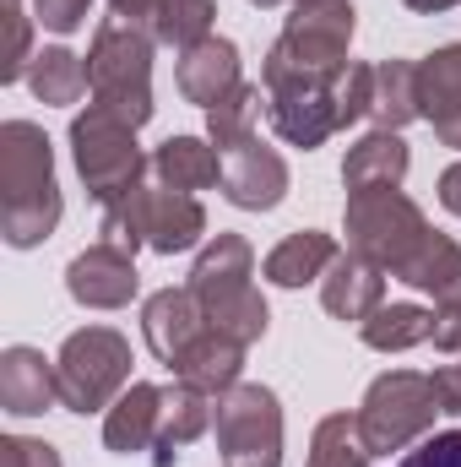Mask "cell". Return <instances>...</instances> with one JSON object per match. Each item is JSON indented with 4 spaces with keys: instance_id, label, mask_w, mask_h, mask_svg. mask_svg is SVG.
<instances>
[{
    "instance_id": "39",
    "label": "cell",
    "mask_w": 461,
    "mask_h": 467,
    "mask_svg": "<svg viewBox=\"0 0 461 467\" xmlns=\"http://www.w3.org/2000/svg\"><path fill=\"white\" fill-rule=\"evenodd\" d=\"M402 5H407V11H429V16H435V11H451V5H461V0H402Z\"/></svg>"
},
{
    "instance_id": "3",
    "label": "cell",
    "mask_w": 461,
    "mask_h": 467,
    "mask_svg": "<svg viewBox=\"0 0 461 467\" xmlns=\"http://www.w3.org/2000/svg\"><path fill=\"white\" fill-rule=\"evenodd\" d=\"M429 218L413 196H402V185H369V191H347V250H358L364 261H374L385 277H407L413 261L429 250Z\"/></svg>"
},
{
    "instance_id": "37",
    "label": "cell",
    "mask_w": 461,
    "mask_h": 467,
    "mask_svg": "<svg viewBox=\"0 0 461 467\" xmlns=\"http://www.w3.org/2000/svg\"><path fill=\"white\" fill-rule=\"evenodd\" d=\"M440 353H461V305H435V337Z\"/></svg>"
},
{
    "instance_id": "33",
    "label": "cell",
    "mask_w": 461,
    "mask_h": 467,
    "mask_svg": "<svg viewBox=\"0 0 461 467\" xmlns=\"http://www.w3.org/2000/svg\"><path fill=\"white\" fill-rule=\"evenodd\" d=\"M0 467H60V451L33 435H5L0 441Z\"/></svg>"
},
{
    "instance_id": "14",
    "label": "cell",
    "mask_w": 461,
    "mask_h": 467,
    "mask_svg": "<svg viewBox=\"0 0 461 467\" xmlns=\"http://www.w3.org/2000/svg\"><path fill=\"white\" fill-rule=\"evenodd\" d=\"M119 22L152 33V44H169V49H190L201 38H212V16L218 5L212 0H109Z\"/></svg>"
},
{
    "instance_id": "23",
    "label": "cell",
    "mask_w": 461,
    "mask_h": 467,
    "mask_svg": "<svg viewBox=\"0 0 461 467\" xmlns=\"http://www.w3.org/2000/svg\"><path fill=\"white\" fill-rule=\"evenodd\" d=\"M413 169V152L396 130H369L364 141H353L343 158V185L347 191H369V185H402Z\"/></svg>"
},
{
    "instance_id": "12",
    "label": "cell",
    "mask_w": 461,
    "mask_h": 467,
    "mask_svg": "<svg viewBox=\"0 0 461 467\" xmlns=\"http://www.w3.org/2000/svg\"><path fill=\"white\" fill-rule=\"evenodd\" d=\"M66 288H71V299L87 305V310H119V305H130L136 288H141L136 255H125V250H115V244L98 239V244H87L82 255H71Z\"/></svg>"
},
{
    "instance_id": "13",
    "label": "cell",
    "mask_w": 461,
    "mask_h": 467,
    "mask_svg": "<svg viewBox=\"0 0 461 467\" xmlns=\"http://www.w3.org/2000/svg\"><path fill=\"white\" fill-rule=\"evenodd\" d=\"M223 196L244 213H271L288 196V163L282 152L261 147L255 136L223 152Z\"/></svg>"
},
{
    "instance_id": "34",
    "label": "cell",
    "mask_w": 461,
    "mask_h": 467,
    "mask_svg": "<svg viewBox=\"0 0 461 467\" xmlns=\"http://www.w3.org/2000/svg\"><path fill=\"white\" fill-rule=\"evenodd\" d=\"M396 467H461V430H446V435L424 441L418 451H407Z\"/></svg>"
},
{
    "instance_id": "35",
    "label": "cell",
    "mask_w": 461,
    "mask_h": 467,
    "mask_svg": "<svg viewBox=\"0 0 461 467\" xmlns=\"http://www.w3.org/2000/svg\"><path fill=\"white\" fill-rule=\"evenodd\" d=\"M87 5L93 0H33V16L49 27V33H77L87 22Z\"/></svg>"
},
{
    "instance_id": "7",
    "label": "cell",
    "mask_w": 461,
    "mask_h": 467,
    "mask_svg": "<svg viewBox=\"0 0 461 467\" xmlns=\"http://www.w3.org/2000/svg\"><path fill=\"white\" fill-rule=\"evenodd\" d=\"M71 158H77V174H82V185L98 207L119 202L152 169V158H141V147H136V125H125L119 115L98 109V104H87L71 119Z\"/></svg>"
},
{
    "instance_id": "40",
    "label": "cell",
    "mask_w": 461,
    "mask_h": 467,
    "mask_svg": "<svg viewBox=\"0 0 461 467\" xmlns=\"http://www.w3.org/2000/svg\"><path fill=\"white\" fill-rule=\"evenodd\" d=\"M250 5H282V0H250Z\"/></svg>"
},
{
    "instance_id": "16",
    "label": "cell",
    "mask_w": 461,
    "mask_h": 467,
    "mask_svg": "<svg viewBox=\"0 0 461 467\" xmlns=\"http://www.w3.org/2000/svg\"><path fill=\"white\" fill-rule=\"evenodd\" d=\"M418 109L435 136L461 152V44H440L429 60H418Z\"/></svg>"
},
{
    "instance_id": "18",
    "label": "cell",
    "mask_w": 461,
    "mask_h": 467,
    "mask_svg": "<svg viewBox=\"0 0 461 467\" xmlns=\"http://www.w3.org/2000/svg\"><path fill=\"white\" fill-rule=\"evenodd\" d=\"M321 305L337 316V321H369L380 305H385V272L374 261H364L358 250H343L332 261V272L321 277Z\"/></svg>"
},
{
    "instance_id": "36",
    "label": "cell",
    "mask_w": 461,
    "mask_h": 467,
    "mask_svg": "<svg viewBox=\"0 0 461 467\" xmlns=\"http://www.w3.org/2000/svg\"><path fill=\"white\" fill-rule=\"evenodd\" d=\"M435 397H440V413L461 419V353H456V364L435 369Z\"/></svg>"
},
{
    "instance_id": "10",
    "label": "cell",
    "mask_w": 461,
    "mask_h": 467,
    "mask_svg": "<svg viewBox=\"0 0 461 467\" xmlns=\"http://www.w3.org/2000/svg\"><path fill=\"white\" fill-rule=\"evenodd\" d=\"M218 451L223 467H282V408L277 391L239 380L218 397Z\"/></svg>"
},
{
    "instance_id": "24",
    "label": "cell",
    "mask_w": 461,
    "mask_h": 467,
    "mask_svg": "<svg viewBox=\"0 0 461 467\" xmlns=\"http://www.w3.org/2000/svg\"><path fill=\"white\" fill-rule=\"evenodd\" d=\"M343 250H337V239L321 229H299L288 234L271 255H266V283H277V288H304V283H315V277H326L332 272V261H337Z\"/></svg>"
},
{
    "instance_id": "29",
    "label": "cell",
    "mask_w": 461,
    "mask_h": 467,
    "mask_svg": "<svg viewBox=\"0 0 461 467\" xmlns=\"http://www.w3.org/2000/svg\"><path fill=\"white\" fill-rule=\"evenodd\" d=\"M27 88H33L38 104L66 109V104L82 99V88H87V66H82L71 49H60V44H55V49H38L33 66H27Z\"/></svg>"
},
{
    "instance_id": "4",
    "label": "cell",
    "mask_w": 461,
    "mask_h": 467,
    "mask_svg": "<svg viewBox=\"0 0 461 467\" xmlns=\"http://www.w3.org/2000/svg\"><path fill=\"white\" fill-rule=\"evenodd\" d=\"M104 244H115L125 255H136L141 244L158 250V255H174V250H190L201 234H207V213L190 191H169L158 180H141L130 185L119 202L104 207Z\"/></svg>"
},
{
    "instance_id": "5",
    "label": "cell",
    "mask_w": 461,
    "mask_h": 467,
    "mask_svg": "<svg viewBox=\"0 0 461 467\" xmlns=\"http://www.w3.org/2000/svg\"><path fill=\"white\" fill-rule=\"evenodd\" d=\"M353 5L347 0H315V5H293L288 27L277 33L266 66H261V88H282V82H315V77H337L347 66V44H353Z\"/></svg>"
},
{
    "instance_id": "15",
    "label": "cell",
    "mask_w": 461,
    "mask_h": 467,
    "mask_svg": "<svg viewBox=\"0 0 461 467\" xmlns=\"http://www.w3.org/2000/svg\"><path fill=\"white\" fill-rule=\"evenodd\" d=\"M207 310L190 288H158L147 305H141V332H147V348L158 353L169 369L185 358V348L207 332Z\"/></svg>"
},
{
    "instance_id": "32",
    "label": "cell",
    "mask_w": 461,
    "mask_h": 467,
    "mask_svg": "<svg viewBox=\"0 0 461 467\" xmlns=\"http://www.w3.org/2000/svg\"><path fill=\"white\" fill-rule=\"evenodd\" d=\"M5 27H11V44H5L0 82H22L33 66V16L22 11V0H5Z\"/></svg>"
},
{
    "instance_id": "30",
    "label": "cell",
    "mask_w": 461,
    "mask_h": 467,
    "mask_svg": "<svg viewBox=\"0 0 461 467\" xmlns=\"http://www.w3.org/2000/svg\"><path fill=\"white\" fill-rule=\"evenodd\" d=\"M402 283H407V288L435 294V305H461V244L451 239V234L435 229L429 250L413 261V272H407Z\"/></svg>"
},
{
    "instance_id": "6",
    "label": "cell",
    "mask_w": 461,
    "mask_h": 467,
    "mask_svg": "<svg viewBox=\"0 0 461 467\" xmlns=\"http://www.w3.org/2000/svg\"><path fill=\"white\" fill-rule=\"evenodd\" d=\"M87 88H93L98 109H109L141 130L152 119V33H141L119 16L104 22L87 49Z\"/></svg>"
},
{
    "instance_id": "25",
    "label": "cell",
    "mask_w": 461,
    "mask_h": 467,
    "mask_svg": "<svg viewBox=\"0 0 461 467\" xmlns=\"http://www.w3.org/2000/svg\"><path fill=\"white\" fill-rule=\"evenodd\" d=\"M239 369H244V343H233L218 327H207V332L185 348V358L174 364V380H190V386L223 397L229 386H239Z\"/></svg>"
},
{
    "instance_id": "28",
    "label": "cell",
    "mask_w": 461,
    "mask_h": 467,
    "mask_svg": "<svg viewBox=\"0 0 461 467\" xmlns=\"http://www.w3.org/2000/svg\"><path fill=\"white\" fill-rule=\"evenodd\" d=\"M374 451L364 441V424L358 413H326L310 435V462L304 467H369Z\"/></svg>"
},
{
    "instance_id": "38",
    "label": "cell",
    "mask_w": 461,
    "mask_h": 467,
    "mask_svg": "<svg viewBox=\"0 0 461 467\" xmlns=\"http://www.w3.org/2000/svg\"><path fill=\"white\" fill-rule=\"evenodd\" d=\"M440 202H446V213L461 218V163H451V169L440 174Z\"/></svg>"
},
{
    "instance_id": "11",
    "label": "cell",
    "mask_w": 461,
    "mask_h": 467,
    "mask_svg": "<svg viewBox=\"0 0 461 467\" xmlns=\"http://www.w3.org/2000/svg\"><path fill=\"white\" fill-rule=\"evenodd\" d=\"M343 71L337 77H315V82H282V88H266V115L271 130L288 141V147H321L326 136L347 130L343 125Z\"/></svg>"
},
{
    "instance_id": "31",
    "label": "cell",
    "mask_w": 461,
    "mask_h": 467,
    "mask_svg": "<svg viewBox=\"0 0 461 467\" xmlns=\"http://www.w3.org/2000/svg\"><path fill=\"white\" fill-rule=\"evenodd\" d=\"M261 104H266V88L239 82L223 104L207 109V141H212L218 152H229V147H239V141H250V136H255V119H261Z\"/></svg>"
},
{
    "instance_id": "21",
    "label": "cell",
    "mask_w": 461,
    "mask_h": 467,
    "mask_svg": "<svg viewBox=\"0 0 461 467\" xmlns=\"http://www.w3.org/2000/svg\"><path fill=\"white\" fill-rule=\"evenodd\" d=\"M212 419H218L212 391H201V386H190V380H174V386L163 391V424H158V457H152V467H174L179 446L201 441V435L212 430Z\"/></svg>"
},
{
    "instance_id": "26",
    "label": "cell",
    "mask_w": 461,
    "mask_h": 467,
    "mask_svg": "<svg viewBox=\"0 0 461 467\" xmlns=\"http://www.w3.org/2000/svg\"><path fill=\"white\" fill-rule=\"evenodd\" d=\"M369 119H374L380 130H402V125L424 119V109H418V66H413V60H380V66H374Z\"/></svg>"
},
{
    "instance_id": "1",
    "label": "cell",
    "mask_w": 461,
    "mask_h": 467,
    "mask_svg": "<svg viewBox=\"0 0 461 467\" xmlns=\"http://www.w3.org/2000/svg\"><path fill=\"white\" fill-rule=\"evenodd\" d=\"M60 185H55V147L44 125L5 119L0 125V234L11 250H33L60 229Z\"/></svg>"
},
{
    "instance_id": "2",
    "label": "cell",
    "mask_w": 461,
    "mask_h": 467,
    "mask_svg": "<svg viewBox=\"0 0 461 467\" xmlns=\"http://www.w3.org/2000/svg\"><path fill=\"white\" fill-rule=\"evenodd\" d=\"M255 250H250V239L244 234H218V239H207L201 244V255H196V266H190V294L201 299V310H207V321L233 337V343H261L266 337V299L255 294Z\"/></svg>"
},
{
    "instance_id": "17",
    "label": "cell",
    "mask_w": 461,
    "mask_h": 467,
    "mask_svg": "<svg viewBox=\"0 0 461 467\" xmlns=\"http://www.w3.org/2000/svg\"><path fill=\"white\" fill-rule=\"evenodd\" d=\"M60 402V375H55V358H44L38 348H5L0 353V408L16 413V419H33L44 408Z\"/></svg>"
},
{
    "instance_id": "8",
    "label": "cell",
    "mask_w": 461,
    "mask_h": 467,
    "mask_svg": "<svg viewBox=\"0 0 461 467\" xmlns=\"http://www.w3.org/2000/svg\"><path fill=\"white\" fill-rule=\"evenodd\" d=\"M435 413H440L435 375H418V369H385L358 402V424L374 457H391L424 441L435 430Z\"/></svg>"
},
{
    "instance_id": "9",
    "label": "cell",
    "mask_w": 461,
    "mask_h": 467,
    "mask_svg": "<svg viewBox=\"0 0 461 467\" xmlns=\"http://www.w3.org/2000/svg\"><path fill=\"white\" fill-rule=\"evenodd\" d=\"M55 375H60V408L71 413L115 408V397L130 386V343L115 327H82L60 343Z\"/></svg>"
},
{
    "instance_id": "27",
    "label": "cell",
    "mask_w": 461,
    "mask_h": 467,
    "mask_svg": "<svg viewBox=\"0 0 461 467\" xmlns=\"http://www.w3.org/2000/svg\"><path fill=\"white\" fill-rule=\"evenodd\" d=\"M358 337L374 353H407L435 337V310H424V305H380L369 321H358Z\"/></svg>"
},
{
    "instance_id": "19",
    "label": "cell",
    "mask_w": 461,
    "mask_h": 467,
    "mask_svg": "<svg viewBox=\"0 0 461 467\" xmlns=\"http://www.w3.org/2000/svg\"><path fill=\"white\" fill-rule=\"evenodd\" d=\"M158 424H163V386L130 380L115 397V408L104 413V446L119 457H136V451L158 446Z\"/></svg>"
},
{
    "instance_id": "20",
    "label": "cell",
    "mask_w": 461,
    "mask_h": 467,
    "mask_svg": "<svg viewBox=\"0 0 461 467\" xmlns=\"http://www.w3.org/2000/svg\"><path fill=\"white\" fill-rule=\"evenodd\" d=\"M179 93L190 99V104H201V109H212V104H223L233 88H239V49H233L229 38H201V44H190L185 55H179Z\"/></svg>"
},
{
    "instance_id": "41",
    "label": "cell",
    "mask_w": 461,
    "mask_h": 467,
    "mask_svg": "<svg viewBox=\"0 0 461 467\" xmlns=\"http://www.w3.org/2000/svg\"><path fill=\"white\" fill-rule=\"evenodd\" d=\"M293 5H315V0H293Z\"/></svg>"
},
{
    "instance_id": "22",
    "label": "cell",
    "mask_w": 461,
    "mask_h": 467,
    "mask_svg": "<svg viewBox=\"0 0 461 467\" xmlns=\"http://www.w3.org/2000/svg\"><path fill=\"white\" fill-rule=\"evenodd\" d=\"M152 180L169 185V191H212L223 185V152L201 136H169L158 152H152Z\"/></svg>"
}]
</instances>
